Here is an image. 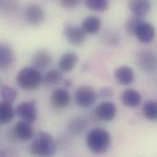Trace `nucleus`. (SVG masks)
I'll list each match as a JSON object with an SVG mask.
<instances>
[{"instance_id": "nucleus-15", "label": "nucleus", "mask_w": 157, "mask_h": 157, "mask_svg": "<svg viewBox=\"0 0 157 157\" xmlns=\"http://www.w3.org/2000/svg\"><path fill=\"white\" fill-rule=\"evenodd\" d=\"M78 61V56L77 53L74 52H67L59 59V69L63 72H70L75 69Z\"/></svg>"}, {"instance_id": "nucleus-5", "label": "nucleus", "mask_w": 157, "mask_h": 157, "mask_svg": "<svg viewBox=\"0 0 157 157\" xmlns=\"http://www.w3.org/2000/svg\"><path fill=\"white\" fill-rule=\"evenodd\" d=\"M15 109L16 114L21 120L33 124L37 118V103L34 100L23 101Z\"/></svg>"}, {"instance_id": "nucleus-13", "label": "nucleus", "mask_w": 157, "mask_h": 157, "mask_svg": "<svg viewBox=\"0 0 157 157\" xmlns=\"http://www.w3.org/2000/svg\"><path fill=\"white\" fill-rule=\"evenodd\" d=\"M50 101L54 108L63 109L69 106L71 101V95L67 89L58 88L52 92Z\"/></svg>"}, {"instance_id": "nucleus-9", "label": "nucleus", "mask_w": 157, "mask_h": 157, "mask_svg": "<svg viewBox=\"0 0 157 157\" xmlns=\"http://www.w3.org/2000/svg\"><path fill=\"white\" fill-rule=\"evenodd\" d=\"M25 18L31 25L38 26L44 21L45 12L40 6L31 4L28 5L25 10Z\"/></svg>"}, {"instance_id": "nucleus-10", "label": "nucleus", "mask_w": 157, "mask_h": 157, "mask_svg": "<svg viewBox=\"0 0 157 157\" xmlns=\"http://www.w3.org/2000/svg\"><path fill=\"white\" fill-rule=\"evenodd\" d=\"M135 36L143 44H149L152 42L155 36V29L152 24L143 20L138 26Z\"/></svg>"}, {"instance_id": "nucleus-25", "label": "nucleus", "mask_w": 157, "mask_h": 157, "mask_svg": "<svg viewBox=\"0 0 157 157\" xmlns=\"http://www.w3.org/2000/svg\"><path fill=\"white\" fill-rule=\"evenodd\" d=\"M144 17H138L133 15L130 17L125 22L124 28L126 32L132 36H135L136 29L139 24L144 20Z\"/></svg>"}, {"instance_id": "nucleus-20", "label": "nucleus", "mask_w": 157, "mask_h": 157, "mask_svg": "<svg viewBox=\"0 0 157 157\" xmlns=\"http://www.w3.org/2000/svg\"><path fill=\"white\" fill-rule=\"evenodd\" d=\"M16 115L15 109L12 103L0 101V125H6L10 123Z\"/></svg>"}, {"instance_id": "nucleus-11", "label": "nucleus", "mask_w": 157, "mask_h": 157, "mask_svg": "<svg viewBox=\"0 0 157 157\" xmlns=\"http://www.w3.org/2000/svg\"><path fill=\"white\" fill-rule=\"evenodd\" d=\"M95 114L99 120L104 122H109L113 120L116 117L117 107L112 101H103L97 106Z\"/></svg>"}, {"instance_id": "nucleus-3", "label": "nucleus", "mask_w": 157, "mask_h": 157, "mask_svg": "<svg viewBox=\"0 0 157 157\" xmlns=\"http://www.w3.org/2000/svg\"><path fill=\"white\" fill-rule=\"evenodd\" d=\"M86 142L87 148L92 153L103 154L108 151L111 146V135L104 128H95L87 134Z\"/></svg>"}, {"instance_id": "nucleus-7", "label": "nucleus", "mask_w": 157, "mask_h": 157, "mask_svg": "<svg viewBox=\"0 0 157 157\" xmlns=\"http://www.w3.org/2000/svg\"><path fill=\"white\" fill-rule=\"evenodd\" d=\"M64 34L67 41L72 45H82L86 40V34L81 26L67 23L64 28Z\"/></svg>"}, {"instance_id": "nucleus-14", "label": "nucleus", "mask_w": 157, "mask_h": 157, "mask_svg": "<svg viewBox=\"0 0 157 157\" xmlns=\"http://www.w3.org/2000/svg\"><path fill=\"white\" fill-rule=\"evenodd\" d=\"M53 61L52 54L46 50H39L33 56L31 59L32 66L41 70L48 67Z\"/></svg>"}, {"instance_id": "nucleus-22", "label": "nucleus", "mask_w": 157, "mask_h": 157, "mask_svg": "<svg viewBox=\"0 0 157 157\" xmlns=\"http://www.w3.org/2000/svg\"><path fill=\"white\" fill-rule=\"evenodd\" d=\"M0 96L2 100L13 103L17 97V91L13 87L4 84L0 88Z\"/></svg>"}, {"instance_id": "nucleus-23", "label": "nucleus", "mask_w": 157, "mask_h": 157, "mask_svg": "<svg viewBox=\"0 0 157 157\" xmlns=\"http://www.w3.org/2000/svg\"><path fill=\"white\" fill-rule=\"evenodd\" d=\"M63 79V72L59 69H52L46 72L44 81L47 84L55 85L59 83Z\"/></svg>"}, {"instance_id": "nucleus-29", "label": "nucleus", "mask_w": 157, "mask_h": 157, "mask_svg": "<svg viewBox=\"0 0 157 157\" xmlns=\"http://www.w3.org/2000/svg\"><path fill=\"white\" fill-rule=\"evenodd\" d=\"M100 95L105 98H109L113 95V90L111 87H106L101 89L100 90Z\"/></svg>"}, {"instance_id": "nucleus-16", "label": "nucleus", "mask_w": 157, "mask_h": 157, "mask_svg": "<svg viewBox=\"0 0 157 157\" xmlns=\"http://www.w3.org/2000/svg\"><path fill=\"white\" fill-rule=\"evenodd\" d=\"M150 0H128V7L133 15L144 17L151 9Z\"/></svg>"}, {"instance_id": "nucleus-27", "label": "nucleus", "mask_w": 157, "mask_h": 157, "mask_svg": "<svg viewBox=\"0 0 157 157\" xmlns=\"http://www.w3.org/2000/svg\"><path fill=\"white\" fill-rule=\"evenodd\" d=\"M18 4L15 0H4L1 4V10L6 12H11L17 9Z\"/></svg>"}, {"instance_id": "nucleus-21", "label": "nucleus", "mask_w": 157, "mask_h": 157, "mask_svg": "<svg viewBox=\"0 0 157 157\" xmlns=\"http://www.w3.org/2000/svg\"><path fill=\"white\" fill-rule=\"evenodd\" d=\"M87 127V121L82 118H74L70 120L67 125L68 132L74 135L82 134Z\"/></svg>"}, {"instance_id": "nucleus-4", "label": "nucleus", "mask_w": 157, "mask_h": 157, "mask_svg": "<svg viewBox=\"0 0 157 157\" xmlns=\"http://www.w3.org/2000/svg\"><path fill=\"white\" fill-rule=\"evenodd\" d=\"M136 64L143 71L151 72L157 66V56L154 51L150 48H141L136 55Z\"/></svg>"}, {"instance_id": "nucleus-17", "label": "nucleus", "mask_w": 157, "mask_h": 157, "mask_svg": "<svg viewBox=\"0 0 157 157\" xmlns=\"http://www.w3.org/2000/svg\"><path fill=\"white\" fill-rule=\"evenodd\" d=\"M114 75L116 80L119 84L124 86L132 84L135 79L134 71L128 66H122L117 68Z\"/></svg>"}, {"instance_id": "nucleus-1", "label": "nucleus", "mask_w": 157, "mask_h": 157, "mask_svg": "<svg viewBox=\"0 0 157 157\" xmlns=\"http://www.w3.org/2000/svg\"><path fill=\"white\" fill-rule=\"evenodd\" d=\"M29 146L30 154L36 157H52L56 151L53 137L45 132H39L34 135Z\"/></svg>"}, {"instance_id": "nucleus-19", "label": "nucleus", "mask_w": 157, "mask_h": 157, "mask_svg": "<svg viewBox=\"0 0 157 157\" xmlns=\"http://www.w3.org/2000/svg\"><path fill=\"white\" fill-rule=\"evenodd\" d=\"M101 26V20L95 15L88 16L81 22V28L86 34L93 35L97 33Z\"/></svg>"}, {"instance_id": "nucleus-28", "label": "nucleus", "mask_w": 157, "mask_h": 157, "mask_svg": "<svg viewBox=\"0 0 157 157\" xmlns=\"http://www.w3.org/2000/svg\"><path fill=\"white\" fill-rule=\"evenodd\" d=\"M60 5L64 9L72 10L77 8L82 0H59Z\"/></svg>"}, {"instance_id": "nucleus-6", "label": "nucleus", "mask_w": 157, "mask_h": 157, "mask_svg": "<svg viewBox=\"0 0 157 157\" xmlns=\"http://www.w3.org/2000/svg\"><path fill=\"white\" fill-rule=\"evenodd\" d=\"M97 92L92 87L84 85L78 87L75 92L77 104L82 108L92 106L97 100Z\"/></svg>"}, {"instance_id": "nucleus-30", "label": "nucleus", "mask_w": 157, "mask_h": 157, "mask_svg": "<svg viewBox=\"0 0 157 157\" xmlns=\"http://www.w3.org/2000/svg\"><path fill=\"white\" fill-rule=\"evenodd\" d=\"M64 84H65L66 87H70L71 86V85L72 84V82L71 80H70V79H67V80L65 81Z\"/></svg>"}, {"instance_id": "nucleus-26", "label": "nucleus", "mask_w": 157, "mask_h": 157, "mask_svg": "<svg viewBox=\"0 0 157 157\" xmlns=\"http://www.w3.org/2000/svg\"><path fill=\"white\" fill-rule=\"evenodd\" d=\"M84 2L89 9L96 12L106 11L109 7L108 0H84Z\"/></svg>"}, {"instance_id": "nucleus-8", "label": "nucleus", "mask_w": 157, "mask_h": 157, "mask_svg": "<svg viewBox=\"0 0 157 157\" xmlns=\"http://www.w3.org/2000/svg\"><path fill=\"white\" fill-rule=\"evenodd\" d=\"M13 137L21 141L31 140L34 136V129L31 123L21 120L17 122L12 129Z\"/></svg>"}, {"instance_id": "nucleus-2", "label": "nucleus", "mask_w": 157, "mask_h": 157, "mask_svg": "<svg viewBox=\"0 0 157 157\" xmlns=\"http://www.w3.org/2000/svg\"><path fill=\"white\" fill-rule=\"evenodd\" d=\"M15 81L21 89L34 91L40 87L44 81V76L40 70L33 66H25L18 72Z\"/></svg>"}, {"instance_id": "nucleus-12", "label": "nucleus", "mask_w": 157, "mask_h": 157, "mask_svg": "<svg viewBox=\"0 0 157 157\" xmlns=\"http://www.w3.org/2000/svg\"><path fill=\"white\" fill-rule=\"evenodd\" d=\"M15 61V53L7 43L0 41V71H5L12 67Z\"/></svg>"}, {"instance_id": "nucleus-24", "label": "nucleus", "mask_w": 157, "mask_h": 157, "mask_svg": "<svg viewBox=\"0 0 157 157\" xmlns=\"http://www.w3.org/2000/svg\"><path fill=\"white\" fill-rule=\"evenodd\" d=\"M143 113L146 119L155 121L157 119V103L155 100H149L143 106Z\"/></svg>"}, {"instance_id": "nucleus-18", "label": "nucleus", "mask_w": 157, "mask_h": 157, "mask_svg": "<svg viewBox=\"0 0 157 157\" xmlns=\"http://www.w3.org/2000/svg\"><path fill=\"white\" fill-rule=\"evenodd\" d=\"M121 100L126 106L135 108L141 104L142 97L138 90L133 89H127L122 93Z\"/></svg>"}]
</instances>
